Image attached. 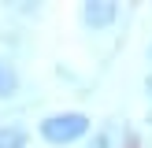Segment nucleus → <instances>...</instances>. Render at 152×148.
Masks as SVG:
<instances>
[{
    "label": "nucleus",
    "instance_id": "nucleus-2",
    "mask_svg": "<svg viewBox=\"0 0 152 148\" xmlns=\"http://www.w3.org/2000/svg\"><path fill=\"white\" fill-rule=\"evenodd\" d=\"M115 15H119V4H111V0H93V4L82 7V19H86L93 30L111 26V22H115Z\"/></svg>",
    "mask_w": 152,
    "mask_h": 148
},
{
    "label": "nucleus",
    "instance_id": "nucleus-1",
    "mask_svg": "<svg viewBox=\"0 0 152 148\" xmlns=\"http://www.w3.org/2000/svg\"><path fill=\"white\" fill-rule=\"evenodd\" d=\"M89 133V118L82 111H63V115H48L41 122V137L52 144H71V141Z\"/></svg>",
    "mask_w": 152,
    "mask_h": 148
},
{
    "label": "nucleus",
    "instance_id": "nucleus-6",
    "mask_svg": "<svg viewBox=\"0 0 152 148\" xmlns=\"http://www.w3.org/2000/svg\"><path fill=\"white\" fill-rule=\"evenodd\" d=\"M148 96H152V74H148Z\"/></svg>",
    "mask_w": 152,
    "mask_h": 148
},
{
    "label": "nucleus",
    "instance_id": "nucleus-3",
    "mask_svg": "<svg viewBox=\"0 0 152 148\" xmlns=\"http://www.w3.org/2000/svg\"><path fill=\"white\" fill-rule=\"evenodd\" d=\"M123 144V133H119V126L115 122H104L100 130L93 133V141H89L86 148H119Z\"/></svg>",
    "mask_w": 152,
    "mask_h": 148
},
{
    "label": "nucleus",
    "instance_id": "nucleus-5",
    "mask_svg": "<svg viewBox=\"0 0 152 148\" xmlns=\"http://www.w3.org/2000/svg\"><path fill=\"white\" fill-rule=\"evenodd\" d=\"M15 89H19V74L7 59H0V96H15Z\"/></svg>",
    "mask_w": 152,
    "mask_h": 148
},
{
    "label": "nucleus",
    "instance_id": "nucleus-7",
    "mask_svg": "<svg viewBox=\"0 0 152 148\" xmlns=\"http://www.w3.org/2000/svg\"><path fill=\"white\" fill-rule=\"evenodd\" d=\"M148 56H152V48H148Z\"/></svg>",
    "mask_w": 152,
    "mask_h": 148
},
{
    "label": "nucleus",
    "instance_id": "nucleus-4",
    "mask_svg": "<svg viewBox=\"0 0 152 148\" xmlns=\"http://www.w3.org/2000/svg\"><path fill=\"white\" fill-rule=\"evenodd\" d=\"M26 126H15V122H7V126H0V148H22L26 144Z\"/></svg>",
    "mask_w": 152,
    "mask_h": 148
}]
</instances>
